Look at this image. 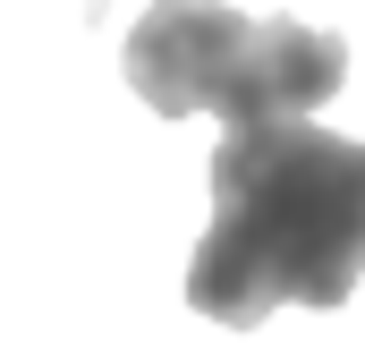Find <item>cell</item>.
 <instances>
[{"instance_id": "cell-3", "label": "cell", "mask_w": 365, "mask_h": 357, "mask_svg": "<svg viewBox=\"0 0 365 357\" xmlns=\"http://www.w3.org/2000/svg\"><path fill=\"white\" fill-rule=\"evenodd\" d=\"M102 9H110V0H86V26H93V17H102Z\"/></svg>"}, {"instance_id": "cell-2", "label": "cell", "mask_w": 365, "mask_h": 357, "mask_svg": "<svg viewBox=\"0 0 365 357\" xmlns=\"http://www.w3.org/2000/svg\"><path fill=\"white\" fill-rule=\"evenodd\" d=\"M128 86L153 119H280L349 86V43L297 17H247L230 0H153L128 34Z\"/></svg>"}, {"instance_id": "cell-1", "label": "cell", "mask_w": 365, "mask_h": 357, "mask_svg": "<svg viewBox=\"0 0 365 357\" xmlns=\"http://www.w3.org/2000/svg\"><path fill=\"white\" fill-rule=\"evenodd\" d=\"M365 281V145L314 111L247 119L212 154V230L187 256V306L255 332L280 306H349Z\"/></svg>"}]
</instances>
